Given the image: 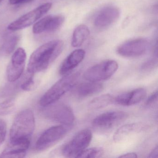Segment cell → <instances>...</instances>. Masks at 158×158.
<instances>
[{
  "label": "cell",
  "mask_w": 158,
  "mask_h": 158,
  "mask_svg": "<svg viewBox=\"0 0 158 158\" xmlns=\"http://www.w3.org/2000/svg\"><path fill=\"white\" fill-rule=\"evenodd\" d=\"M63 48V42L59 40L41 45L31 54L27 64V72L34 74L47 70L60 56Z\"/></svg>",
  "instance_id": "obj_1"
},
{
  "label": "cell",
  "mask_w": 158,
  "mask_h": 158,
  "mask_svg": "<svg viewBox=\"0 0 158 158\" xmlns=\"http://www.w3.org/2000/svg\"><path fill=\"white\" fill-rule=\"evenodd\" d=\"M35 116L31 110L21 111L15 118L10 130V143L30 141L35 130Z\"/></svg>",
  "instance_id": "obj_2"
},
{
  "label": "cell",
  "mask_w": 158,
  "mask_h": 158,
  "mask_svg": "<svg viewBox=\"0 0 158 158\" xmlns=\"http://www.w3.org/2000/svg\"><path fill=\"white\" fill-rule=\"evenodd\" d=\"M80 76V73H68L58 80L44 95L40 100V104L45 107L58 101L64 94L75 86Z\"/></svg>",
  "instance_id": "obj_3"
},
{
  "label": "cell",
  "mask_w": 158,
  "mask_h": 158,
  "mask_svg": "<svg viewBox=\"0 0 158 158\" xmlns=\"http://www.w3.org/2000/svg\"><path fill=\"white\" fill-rule=\"evenodd\" d=\"M71 128V125H61L48 128L38 139L35 144L36 150L39 152L48 150L62 139Z\"/></svg>",
  "instance_id": "obj_4"
},
{
  "label": "cell",
  "mask_w": 158,
  "mask_h": 158,
  "mask_svg": "<svg viewBox=\"0 0 158 158\" xmlns=\"http://www.w3.org/2000/svg\"><path fill=\"white\" fill-rule=\"evenodd\" d=\"M92 138L91 130L85 129L77 133L72 139L62 147L60 153L65 157H76L89 146Z\"/></svg>",
  "instance_id": "obj_5"
},
{
  "label": "cell",
  "mask_w": 158,
  "mask_h": 158,
  "mask_svg": "<svg viewBox=\"0 0 158 158\" xmlns=\"http://www.w3.org/2000/svg\"><path fill=\"white\" fill-rule=\"evenodd\" d=\"M118 68L117 62L106 60L91 66L84 74V77L89 82H99L110 78Z\"/></svg>",
  "instance_id": "obj_6"
},
{
  "label": "cell",
  "mask_w": 158,
  "mask_h": 158,
  "mask_svg": "<svg viewBox=\"0 0 158 158\" xmlns=\"http://www.w3.org/2000/svg\"><path fill=\"white\" fill-rule=\"evenodd\" d=\"M52 6V3L50 2L40 5L11 23L8 26V29L10 31H15L29 27L46 15L51 9Z\"/></svg>",
  "instance_id": "obj_7"
},
{
  "label": "cell",
  "mask_w": 158,
  "mask_h": 158,
  "mask_svg": "<svg viewBox=\"0 0 158 158\" xmlns=\"http://www.w3.org/2000/svg\"><path fill=\"white\" fill-rule=\"evenodd\" d=\"M44 108V115L50 120L65 125H72L74 122L75 115L73 110L65 104H51Z\"/></svg>",
  "instance_id": "obj_8"
},
{
  "label": "cell",
  "mask_w": 158,
  "mask_h": 158,
  "mask_svg": "<svg viewBox=\"0 0 158 158\" xmlns=\"http://www.w3.org/2000/svg\"><path fill=\"white\" fill-rule=\"evenodd\" d=\"M150 48V42L146 39L138 38L126 41L117 49L119 55L127 58L139 57L146 53Z\"/></svg>",
  "instance_id": "obj_9"
},
{
  "label": "cell",
  "mask_w": 158,
  "mask_h": 158,
  "mask_svg": "<svg viewBox=\"0 0 158 158\" xmlns=\"http://www.w3.org/2000/svg\"><path fill=\"white\" fill-rule=\"evenodd\" d=\"M128 115L125 112L115 110L100 114L92 121V125L100 130H107L117 126L125 121Z\"/></svg>",
  "instance_id": "obj_10"
},
{
  "label": "cell",
  "mask_w": 158,
  "mask_h": 158,
  "mask_svg": "<svg viewBox=\"0 0 158 158\" xmlns=\"http://www.w3.org/2000/svg\"><path fill=\"white\" fill-rule=\"evenodd\" d=\"M26 58V53L23 48H19L15 52L7 67L8 81L15 82L21 77L25 67Z\"/></svg>",
  "instance_id": "obj_11"
},
{
  "label": "cell",
  "mask_w": 158,
  "mask_h": 158,
  "mask_svg": "<svg viewBox=\"0 0 158 158\" xmlns=\"http://www.w3.org/2000/svg\"><path fill=\"white\" fill-rule=\"evenodd\" d=\"M64 21L63 16L49 15L45 16L35 23L33 27L35 34L52 33L57 31L62 25Z\"/></svg>",
  "instance_id": "obj_12"
},
{
  "label": "cell",
  "mask_w": 158,
  "mask_h": 158,
  "mask_svg": "<svg viewBox=\"0 0 158 158\" xmlns=\"http://www.w3.org/2000/svg\"><path fill=\"white\" fill-rule=\"evenodd\" d=\"M119 9L114 6H107L102 9L94 19V25L98 28H106L117 21L120 16Z\"/></svg>",
  "instance_id": "obj_13"
},
{
  "label": "cell",
  "mask_w": 158,
  "mask_h": 158,
  "mask_svg": "<svg viewBox=\"0 0 158 158\" xmlns=\"http://www.w3.org/2000/svg\"><path fill=\"white\" fill-rule=\"evenodd\" d=\"M146 95V89L143 88H139L118 95L114 98V102L122 106H132L143 100Z\"/></svg>",
  "instance_id": "obj_14"
},
{
  "label": "cell",
  "mask_w": 158,
  "mask_h": 158,
  "mask_svg": "<svg viewBox=\"0 0 158 158\" xmlns=\"http://www.w3.org/2000/svg\"><path fill=\"white\" fill-rule=\"evenodd\" d=\"M148 128V125L141 122L124 125L116 130L114 135L113 140L115 142H120L129 136L139 134Z\"/></svg>",
  "instance_id": "obj_15"
},
{
  "label": "cell",
  "mask_w": 158,
  "mask_h": 158,
  "mask_svg": "<svg viewBox=\"0 0 158 158\" xmlns=\"http://www.w3.org/2000/svg\"><path fill=\"white\" fill-rule=\"evenodd\" d=\"M85 52L83 49H76L70 53L64 60L60 68V73L65 75L77 67L84 60Z\"/></svg>",
  "instance_id": "obj_16"
},
{
  "label": "cell",
  "mask_w": 158,
  "mask_h": 158,
  "mask_svg": "<svg viewBox=\"0 0 158 158\" xmlns=\"http://www.w3.org/2000/svg\"><path fill=\"white\" fill-rule=\"evenodd\" d=\"M30 144V141L15 143L10 142L8 147L0 154V158H24L26 155Z\"/></svg>",
  "instance_id": "obj_17"
},
{
  "label": "cell",
  "mask_w": 158,
  "mask_h": 158,
  "mask_svg": "<svg viewBox=\"0 0 158 158\" xmlns=\"http://www.w3.org/2000/svg\"><path fill=\"white\" fill-rule=\"evenodd\" d=\"M103 85L98 82H89L81 84L77 90V95L82 97H89L101 92Z\"/></svg>",
  "instance_id": "obj_18"
},
{
  "label": "cell",
  "mask_w": 158,
  "mask_h": 158,
  "mask_svg": "<svg viewBox=\"0 0 158 158\" xmlns=\"http://www.w3.org/2000/svg\"><path fill=\"white\" fill-rule=\"evenodd\" d=\"M90 32L87 26L80 25L74 31L72 39V46L74 48H78L82 46L89 36Z\"/></svg>",
  "instance_id": "obj_19"
},
{
  "label": "cell",
  "mask_w": 158,
  "mask_h": 158,
  "mask_svg": "<svg viewBox=\"0 0 158 158\" xmlns=\"http://www.w3.org/2000/svg\"><path fill=\"white\" fill-rule=\"evenodd\" d=\"M114 102V98L109 94H103L96 97L89 102L88 104L89 109L98 110L102 109Z\"/></svg>",
  "instance_id": "obj_20"
},
{
  "label": "cell",
  "mask_w": 158,
  "mask_h": 158,
  "mask_svg": "<svg viewBox=\"0 0 158 158\" xmlns=\"http://www.w3.org/2000/svg\"><path fill=\"white\" fill-rule=\"evenodd\" d=\"M19 36L14 35L9 37L3 42L0 49L1 53L3 55H9L14 51L19 41Z\"/></svg>",
  "instance_id": "obj_21"
},
{
  "label": "cell",
  "mask_w": 158,
  "mask_h": 158,
  "mask_svg": "<svg viewBox=\"0 0 158 158\" xmlns=\"http://www.w3.org/2000/svg\"><path fill=\"white\" fill-rule=\"evenodd\" d=\"M104 150L102 148H92L85 149L78 154L76 158H95L102 157Z\"/></svg>",
  "instance_id": "obj_22"
},
{
  "label": "cell",
  "mask_w": 158,
  "mask_h": 158,
  "mask_svg": "<svg viewBox=\"0 0 158 158\" xmlns=\"http://www.w3.org/2000/svg\"><path fill=\"white\" fill-rule=\"evenodd\" d=\"M15 107V100L14 98L7 99L0 103V116H4L11 113Z\"/></svg>",
  "instance_id": "obj_23"
},
{
  "label": "cell",
  "mask_w": 158,
  "mask_h": 158,
  "mask_svg": "<svg viewBox=\"0 0 158 158\" xmlns=\"http://www.w3.org/2000/svg\"><path fill=\"white\" fill-rule=\"evenodd\" d=\"M35 86V81L34 76L32 75L22 84L21 88L24 91H30L34 89Z\"/></svg>",
  "instance_id": "obj_24"
},
{
  "label": "cell",
  "mask_w": 158,
  "mask_h": 158,
  "mask_svg": "<svg viewBox=\"0 0 158 158\" xmlns=\"http://www.w3.org/2000/svg\"><path fill=\"white\" fill-rule=\"evenodd\" d=\"M157 65V57L156 58H152L145 62L142 66V70L145 72L150 71L151 70L155 68Z\"/></svg>",
  "instance_id": "obj_25"
},
{
  "label": "cell",
  "mask_w": 158,
  "mask_h": 158,
  "mask_svg": "<svg viewBox=\"0 0 158 158\" xmlns=\"http://www.w3.org/2000/svg\"><path fill=\"white\" fill-rule=\"evenodd\" d=\"M7 124L5 121L0 119V146L5 140L7 134Z\"/></svg>",
  "instance_id": "obj_26"
},
{
  "label": "cell",
  "mask_w": 158,
  "mask_h": 158,
  "mask_svg": "<svg viewBox=\"0 0 158 158\" xmlns=\"http://www.w3.org/2000/svg\"><path fill=\"white\" fill-rule=\"evenodd\" d=\"M158 91H154L146 100L145 105L148 107H151L155 104L158 100Z\"/></svg>",
  "instance_id": "obj_27"
},
{
  "label": "cell",
  "mask_w": 158,
  "mask_h": 158,
  "mask_svg": "<svg viewBox=\"0 0 158 158\" xmlns=\"http://www.w3.org/2000/svg\"><path fill=\"white\" fill-rule=\"evenodd\" d=\"M34 0H10V3L12 5H19L32 2Z\"/></svg>",
  "instance_id": "obj_28"
},
{
  "label": "cell",
  "mask_w": 158,
  "mask_h": 158,
  "mask_svg": "<svg viewBox=\"0 0 158 158\" xmlns=\"http://www.w3.org/2000/svg\"><path fill=\"white\" fill-rule=\"evenodd\" d=\"M148 158H157L158 157V148L156 146L149 154Z\"/></svg>",
  "instance_id": "obj_29"
},
{
  "label": "cell",
  "mask_w": 158,
  "mask_h": 158,
  "mask_svg": "<svg viewBox=\"0 0 158 158\" xmlns=\"http://www.w3.org/2000/svg\"><path fill=\"white\" fill-rule=\"evenodd\" d=\"M119 158H137V155L136 153L135 152H128L121 155L119 156Z\"/></svg>",
  "instance_id": "obj_30"
},
{
  "label": "cell",
  "mask_w": 158,
  "mask_h": 158,
  "mask_svg": "<svg viewBox=\"0 0 158 158\" xmlns=\"http://www.w3.org/2000/svg\"><path fill=\"white\" fill-rule=\"evenodd\" d=\"M2 0H0V3L2 2Z\"/></svg>",
  "instance_id": "obj_31"
}]
</instances>
